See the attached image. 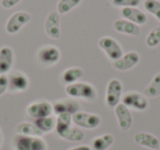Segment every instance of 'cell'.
I'll use <instances>...</instances> for the list:
<instances>
[{
	"instance_id": "cell-7",
	"label": "cell",
	"mask_w": 160,
	"mask_h": 150,
	"mask_svg": "<svg viewBox=\"0 0 160 150\" xmlns=\"http://www.w3.org/2000/svg\"><path fill=\"white\" fill-rule=\"evenodd\" d=\"M122 103L127 108H134L136 111H145L148 108V100L144 94L138 92H127L122 98Z\"/></svg>"
},
{
	"instance_id": "cell-12",
	"label": "cell",
	"mask_w": 160,
	"mask_h": 150,
	"mask_svg": "<svg viewBox=\"0 0 160 150\" xmlns=\"http://www.w3.org/2000/svg\"><path fill=\"white\" fill-rule=\"evenodd\" d=\"M114 108H115V115L121 130L123 132L128 130L133 125V116L129 108L123 103H118Z\"/></svg>"
},
{
	"instance_id": "cell-11",
	"label": "cell",
	"mask_w": 160,
	"mask_h": 150,
	"mask_svg": "<svg viewBox=\"0 0 160 150\" xmlns=\"http://www.w3.org/2000/svg\"><path fill=\"white\" fill-rule=\"evenodd\" d=\"M29 78L21 71H13L8 77V89L11 92H22L29 88Z\"/></svg>"
},
{
	"instance_id": "cell-31",
	"label": "cell",
	"mask_w": 160,
	"mask_h": 150,
	"mask_svg": "<svg viewBox=\"0 0 160 150\" xmlns=\"http://www.w3.org/2000/svg\"><path fill=\"white\" fill-rule=\"evenodd\" d=\"M21 0H1V6H2L5 9H10V8H13L14 6H17Z\"/></svg>"
},
{
	"instance_id": "cell-16",
	"label": "cell",
	"mask_w": 160,
	"mask_h": 150,
	"mask_svg": "<svg viewBox=\"0 0 160 150\" xmlns=\"http://www.w3.org/2000/svg\"><path fill=\"white\" fill-rule=\"evenodd\" d=\"M134 141L137 145L142 146V147L149 148L152 150H158L160 148V141L156 136L149 132H140L134 136Z\"/></svg>"
},
{
	"instance_id": "cell-14",
	"label": "cell",
	"mask_w": 160,
	"mask_h": 150,
	"mask_svg": "<svg viewBox=\"0 0 160 150\" xmlns=\"http://www.w3.org/2000/svg\"><path fill=\"white\" fill-rule=\"evenodd\" d=\"M14 62V54L11 47L2 46L0 48V75H6L11 70Z\"/></svg>"
},
{
	"instance_id": "cell-17",
	"label": "cell",
	"mask_w": 160,
	"mask_h": 150,
	"mask_svg": "<svg viewBox=\"0 0 160 150\" xmlns=\"http://www.w3.org/2000/svg\"><path fill=\"white\" fill-rule=\"evenodd\" d=\"M123 18L125 20H128L131 22L135 23L137 25L145 24L147 21V16L142 11V10L137 9L136 7H127V8H122L121 10Z\"/></svg>"
},
{
	"instance_id": "cell-24",
	"label": "cell",
	"mask_w": 160,
	"mask_h": 150,
	"mask_svg": "<svg viewBox=\"0 0 160 150\" xmlns=\"http://www.w3.org/2000/svg\"><path fill=\"white\" fill-rule=\"evenodd\" d=\"M36 126L38 127V129L42 130L43 132H49L53 129H55L56 126V118L54 116H46L42 117V118H38L34 122Z\"/></svg>"
},
{
	"instance_id": "cell-23",
	"label": "cell",
	"mask_w": 160,
	"mask_h": 150,
	"mask_svg": "<svg viewBox=\"0 0 160 150\" xmlns=\"http://www.w3.org/2000/svg\"><path fill=\"white\" fill-rule=\"evenodd\" d=\"M144 93L148 98H156L160 94V72L153 76L151 81L145 88Z\"/></svg>"
},
{
	"instance_id": "cell-15",
	"label": "cell",
	"mask_w": 160,
	"mask_h": 150,
	"mask_svg": "<svg viewBox=\"0 0 160 150\" xmlns=\"http://www.w3.org/2000/svg\"><path fill=\"white\" fill-rule=\"evenodd\" d=\"M113 28L118 33L126 34V35L138 36L140 34L139 27L137 24H135V23L131 22V21L125 20V19H118V20H115L113 23Z\"/></svg>"
},
{
	"instance_id": "cell-30",
	"label": "cell",
	"mask_w": 160,
	"mask_h": 150,
	"mask_svg": "<svg viewBox=\"0 0 160 150\" xmlns=\"http://www.w3.org/2000/svg\"><path fill=\"white\" fill-rule=\"evenodd\" d=\"M8 90V76L0 75V95Z\"/></svg>"
},
{
	"instance_id": "cell-6",
	"label": "cell",
	"mask_w": 160,
	"mask_h": 150,
	"mask_svg": "<svg viewBox=\"0 0 160 150\" xmlns=\"http://www.w3.org/2000/svg\"><path fill=\"white\" fill-rule=\"evenodd\" d=\"M31 21V14L25 11L14 12L6 23V31L9 34H16Z\"/></svg>"
},
{
	"instance_id": "cell-29",
	"label": "cell",
	"mask_w": 160,
	"mask_h": 150,
	"mask_svg": "<svg viewBox=\"0 0 160 150\" xmlns=\"http://www.w3.org/2000/svg\"><path fill=\"white\" fill-rule=\"evenodd\" d=\"M112 2L115 7L127 8V7H136L139 5L140 0H112Z\"/></svg>"
},
{
	"instance_id": "cell-10",
	"label": "cell",
	"mask_w": 160,
	"mask_h": 150,
	"mask_svg": "<svg viewBox=\"0 0 160 150\" xmlns=\"http://www.w3.org/2000/svg\"><path fill=\"white\" fill-rule=\"evenodd\" d=\"M38 58L42 64L44 65H55L60 59V52L54 45H46L38 49Z\"/></svg>"
},
{
	"instance_id": "cell-28",
	"label": "cell",
	"mask_w": 160,
	"mask_h": 150,
	"mask_svg": "<svg viewBox=\"0 0 160 150\" xmlns=\"http://www.w3.org/2000/svg\"><path fill=\"white\" fill-rule=\"evenodd\" d=\"M85 138V134L81 129L76 127H70L68 129V132L64 135L62 139L68 141H81Z\"/></svg>"
},
{
	"instance_id": "cell-3",
	"label": "cell",
	"mask_w": 160,
	"mask_h": 150,
	"mask_svg": "<svg viewBox=\"0 0 160 150\" xmlns=\"http://www.w3.org/2000/svg\"><path fill=\"white\" fill-rule=\"evenodd\" d=\"M71 119H72V123L75 125L81 128H86V129H94V128L99 127L101 125V122H102L99 115L81 112V111H78L77 113L71 115Z\"/></svg>"
},
{
	"instance_id": "cell-8",
	"label": "cell",
	"mask_w": 160,
	"mask_h": 150,
	"mask_svg": "<svg viewBox=\"0 0 160 150\" xmlns=\"http://www.w3.org/2000/svg\"><path fill=\"white\" fill-rule=\"evenodd\" d=\"M45 32L51 38L58 40L62 35L60 31V17L57 11H52L47 14L44 23Z\"/></svg>"
},
{
	"instance_id": "cell-4",
	"label": "cell",
	"mask_w": 160,
	"mask_h": 150,
	"mask_svg": "<svg viewBox=\"0 0 160 150\" xmlns=\"http://www.w3.org/2000/svg\"><path fill=\"white\" fill-rule=\"evenodd\" d=\"M123 94L122 82L118 79H112L109 81L105 92V102L109 108H115L118 103H121Z\"/></svg>"
},
{
	"instance_id": "cell-19",
	"label": "cell",
	"mask_w": 160,
	"mask_h": 150,
	"mask_svg": "<svg viewBox=\"0 0 160 150\" xmlns=\"http://www.w3.org/2000/svg\"><path fill=\"white\" fill-rule=\"evenodd\" d=\"M16 132L18 135H24V136H33V137H42L44 132L38 129V127L34 123L30 122H22L18 124L16 127Z\"/></svg>"
},
{
	"instance_id": "cell-32",
	"label": "cell",
	"mask_w": 160,
	"mask_h": 150,
	"mask_svg": "<svg viewBox=\"0 0 160 150\" xmlns=\"http://www.w3.org/2000/svg\"><path fill=\"white\" fill-rule=\"evenodd\" d=\"M67 150H92L89 146H78V147H73V148H69Z\"/></svg>"
},
{
	"instance_id": "cell-33",
	"label": "cell",
	"mask_w": 160,
	"mask_h": 150,
	"mask_svg": "<svg viewBox=\"0 0 160 150\" xmlns=\"http://www.w3.org/2000/svg\"><path fill=\"white\" fill-rule=\"evenodd\" d=\"M2 140H3V138H2V132H1V130H0V147H1V145H2Z\"/></svg>"
},
{
	"instance_id": "cell-9",
	"label": "cell",
	"mask_w": 160,
	"mask_h": 150,
	"mask_svg": "<svg viewBox=\"0 0 160 150\" xmlns=\"http://www.w3.org/2000/svg\"><path fill=\"white\" fill-rule=\"evenodd\" d=\"M27 113L29 116L33 118H42V117L51 116L53 113V104L48 101L33 102L29 104L27 108Z\"/></svg>"
},
{
	"instance_id": "cell-18",
	"label": "cell",
	"mask_w": 160,
	"mask_h": 150,
	"mask_svg": "<svg viewBox=\"0 0 160 150\" xmlns=\"http://www.w3.org/2000/svg\"><path fill=\"white\" fill-rule=\"evenodd\" d=\"M78 111H79V104L73 100H60L55 102L53 105V112L56 115L64 114V113L72 115Z\"/></svg>"
},
{
	"instance_id": "cell-5",
	"label": "cell",
	"mask_w": 160,
	"mask_h": 150,
	"mask_svg": "<svg viewBox=\"0 0 160 150\" xmlns=\"http://www.w3.org/2000/svg\"><path fill=\"white\" fill-rule=\"evenodd\" d=\"M99 46L107 54L108 57L111 60H113V62L118 60L124 54L122 47L118 44V41L114 40L113 38H110V36H104V38H100L99 40Z\"/></svg>"
},
{
	"instance_id": "cell-21",
	"label": "cell",
	"mask_w": 160,
	"mask_h": 150,
	"mask_svg": "<svg viewBox=\"0 0 160 150\" xmlns=\"http://www.w3.org/2000/svg\"><path fill=\"white\" fill-rule=\"evenodd\" d=\"M114 143V136L112 134H104L96 137L91 141L92 150H108Z\"/></svg>"
},
{
	"instance_id": "cell-26",
	"label": "cell",
	"mask_w": 160,
	"mask_h": 150,
	"mask_svg": "<svg viewBox=\"0 0 160 150\" xmlns=\"http://www.w3.org/2000/svg\"><path fill=\"white\" fill-rule=\"evenodd\" d=\"M144 7L160 22V1L159 0H145Z\"/></svg>"
},
{
	"instance_id": "cell-1",
	"label": "cell",
	"mask_w": 160,
	"mask_h": 150,
	"mask_svg": "<svg viewBox=\"0 0 160 150\" xmlns=\"http://www.w3.org/2000/svg\"><path fill=\"white\" fill-rule=\"evenodd\" d=\"M65 92L68 97L73 99H82L86 101L93 102L97 99V90L92 84L87 82H75L67 84Z\"/></svg>"
},
{
	"instance_id": "cell-27",
	"label": "cell",
	"mask_w": 160,
	"mask_h": 150,
	"mask_svg": "<svg viewBox=\"0 0 160 150\" xmlns=\"http://www.w3.org/2000/svg\"><path fill=\"white\" fill-rule=\"evenodd\" d=\"M146 44L148 47H157L160 44V27H156L148 33L146 38Z\"/></svg>"
},
{
	"instance_id": "cell-20",
	"label": "cell",
	"mask_w": 160,
	"mask_h": 150,
	"mask_svg": "<svg viewBox=\"0 0 160 150\" xmlns=\"http://www.w3.org/2000/svg\"><path fill=\"white\" fill-rule=\"evenodd\" d=\"M71 114L68 113H64V114H59L56 117V126H55V132L60 138L64 137V135L68 132V129L71 127Z\"/></svg>"
},
{
	"instance_id": "cell-13",
	"label": "cell",
	"mask_w": 160,
	"mask_h": 150,
	"mask_svg": "<svg viewBox=\"0 0 160 150\" xmlns=\"http://www.w3.org/2000/svg\"><path fill=\"white\" fill-rule=\"evenodd\" d=\"M138 62H139V55L137 52H128L126 54H123L122 57H120L118 60L113 62V67L116 70L125 71L135 67Z\"/></svg>"
},
{
	"instance_id": "cell-2",
	"label": "cell",
	"mask_w": 160,
	"mask_h": 150,
	"mask_svg": "<svg viewBox=\"0 0 160 150\" xmlns=\"http://www.w3.org/2000/svg\"><path fill=\"white\" fill-rule=\"evenodd\" d=\"M14 150H46L47 145L41 137L17 135L13 139Z\"/></svg>"
},
{
	"instance_id": "cell-22",
	"label": "cell",
	"mask_w": 160,
	"mask_h": 150,
	"mask_svg": "<svg viewBox=\"0 0 160 150\" xmlns=\"http://www.w3.org/2000/svg\"><path fill=\"white\" fill-rule=\"evenodd\" d=\"M82 76H83V70L81 68H79V67H70V68H67L62 72V80L66 84H71L77 82Z\"/></svg>"
},
{
	"instance_id": "cell-25",
	"label": "cell",
	"mask_w": 160,
	"mask_h": 150,
	"mask_svg": "<svg viewBox=\"0 0 160 150\" xmlns=\"http://www.w3.org/2000/svg\"><path fill=\"white\" fill-rule=\"evenodd\" d=\"M81 0H59L57 3V12L59 14H65L77 7Z\"/></svg>"
}]
</instances>
